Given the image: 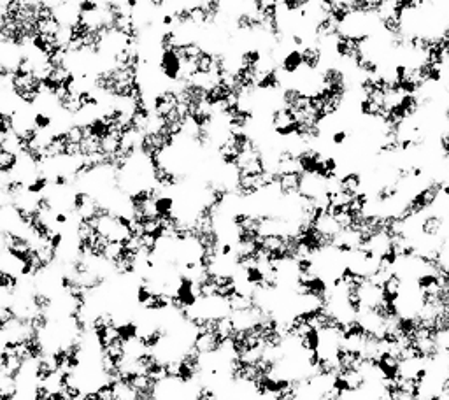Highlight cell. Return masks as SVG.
Wrapping results in <instances>:
<instances>
[{
  "label": "cell",
  "instance_id": "obj_1",
  "mask_svg": "<svg viewBox=\"0 0 449 400\" xmlns=\"http://www.w3.org/2000/svg\"><path fill=\"white\" fill-rule=\"evenodd\" d=\"M16 165V155L0 150V172H11Z\"/></svg>",
  "mask_w": 449,
  "mask_h": 400
}]
</instances>
